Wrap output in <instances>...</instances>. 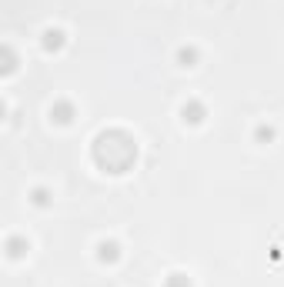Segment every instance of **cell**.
Masks as SVG:
<instances>
[{"mask_svg": "<svg viewBox=\"0 0 284 287\" xmlns=\"http://www.w3.org/2000/svg\"><path fill=\"white\" fill-rule=\"evenodd\" d=\"M44 47H47V50L60 47V30H47V34H44Z\"/></svg>", "mask_w": 284, "mask_h": 287, "instance_id": "obj_1", "label": "cell"}, {"mask_svg": "<svg viewBox=\"0 0 284 287\" xmlns=\"http://www.w3.org/2000/svg\"><path fill=\"white\" fill-rule=\"evenodd\" d=\"M201 114H204V110H201L197 104H190V107H184V120H190V124H197V120H201Z\"/></svg>", "mask_w": 284, "mask_h": 287, "instance_id": "obj_2", "label": "cell"}, {"mask_svg": "<svg viewBox=\"0 0 284 287\" xmlns=\"http://www.w3.org/2000/svg\"><path fill=\"white\" fill-rule=\"evenodd\" d=\"M50 114H57V120H60V124H67V120H71V107H67V104H57Z\"/></svg>", "mask_w": 284, "mask_h": 287, "instance_id": "obj_3", "label": "cell"}, {"mask_svg": "<svg viewBox=\"0 0 284 287\" xmlns=\"http://www.w3.org/2000/svg\"><path fill=\"white\" fill-rule=\"evenodd\" d=\"M100 257L104 261H114L117 257V244H100Z\"/></svg>", "mask_w": 284, "mask_h": 287, "instance_id": "obj_4", "label": "cell"}, {"mask_svg": "<svg viewBox=\"0 0 284 287\" xmlns=\"http://www.w3.org/2000/svg\"><path fill=\"white\" fill-rule=\"evenodd\" d=\"M170 287H190V284L184 281V277H181V274H174V281H170Z\"/></svg>", "mask_w": 284, "mask_h": 287, "instance_id": "obj_5", "label": "cell"}]
</instances>
